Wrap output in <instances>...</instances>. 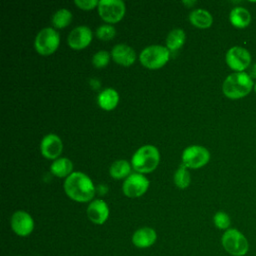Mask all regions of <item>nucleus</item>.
<instances>
[{
  "mask_svg": "<svg viewBox=\"0 0 256 256\" xmlns=\"http://www.w3.org/2000/svg\"><path fill=\"white\" fill-rule=\"evenodd\" d=\"M64 191L73 201L91 202L95 196V186L88 175L83 172H73L64 181Z\"/></svg>",
  "mask_w": 256,
  "mask_h": 256,
  "instance_id": "1",
  "label": "nucleus"
},
{
  "mask_svg": "<svg viewBox=\"0 0 256 256\" xmlns=\"http://www.w3.org/2000/svg\"><path fill=\"white\" fill-rule=\"evenodd\" d=\"M254 87L252 78L246 72H234L228 75L222 85L223 94L229 99H241Z\"/></svg>",
  "mask_w": 256,
  "mask_h": 256,
  "instance_id": "2",
  "label": "nucleus"
},
{
  "mask_svg": "<svg viewBox=\"0 0 256 256\" xmlns=\"http://www.w3.org/2000/svg\"><path fill=\"white\" fill-rule=\"evenodd\" d=\"M160 162V153L157 147L153 145H144L138 148L132 158V168L140 174H146L154 171Z\"/></svg>",
  "mask_w": 256,
  "mask_h": 256,
  "instance_id": "3",
  "label": "nucleus"
},
{
  "mask_svg": "<svg viewBox=\"0 0 256 256\" xmlns=\"http://www.w3.org/2000/svg\"><path fill=\"white\" fill-rule=\"evenodd\" d=\"M170 51L166 46L150 45L144 48L140 55V63L148 69H159L163 67L169 60Z\"/></svg>",
  "mask_w": 256,
  "mask_h": 256,
  "instance_id": "4",
  "label": "nucleus"
},
{
  "mask_svg": "<svg viewBox=\"0 0 256 256\" xmlns=\"http://www.w3.org/2000/svg\"><path fill=\"white\" fill-rule=\"evenodd\" d=\"M221 244L225 251L232 256H244L249 250L247 238L235 228H229L223 233Z\"/></svg>",
  "mask_w": 256,
  "mask_h": 256,
  "instance_id": "5",
  "label": "nucleus"
},
{
  "mask_svg": "<svg viewBox=\"0 0 256 256\" xmlns=\"http://www.w3.org/2000/svg\"><path fill=\"white\" fill-rule=\"evenodd\" d=\"M60 36L59 33L51 27L43 28L35 37L34 47L38 54L42 56H49L53 54L59 47Z\"/></svg>",
  "mask_w": 256,
  "mask_h": 256,
  "instance_id": "6",
  "label": "nucleus"
},
{
  "mask_svg": "<svg viewBox=\"0 0 256 256\" xmlns=\"http://www.w3.org/2000/svg\"><path fill=\"white\" fill-rule=\"evenodd\" d=\"M181 159L182 164L187 168L199 169L209 162L210 152L203 146L192 145L183 150Z\"/></svg>",
  "mask_w": 256,
  "mask_h": 256,
  "instance_id": "7",
  "label": "nucleus"
},
{
  "mask_svg": "<svg viewBox=\"0 0 256 256\" xmlns=\"http://www.w3.org/2000/svg\"><path fill=\"white\" fill-rule=\"evenodd\" d=\"M97 8L101 19L109 24L122 20L126 10L125 3L121 0H101Z\"/></svg>",
  "mask_w": 256,
  "mask_h": 256,
  "instance_id": "8",
  "label": "nucleus"
},
{
  "mask_svg": "<svg viewBox=\"0 0 256 256\" xmlns=\"http://www.w3.org/2000/svg\"><path fill=\"white\" fill-rule=\"evenodd\" d=\"M149 180L140 173H131L123 182L122 191L129 198H137L146 193L149 188Z\"/></svg>",
  "mask_w": 256,
  "mask_h": 256,
  "instance_id": "9",
  "label": "nucleus"
},
{
  "mask_svg": "<svg viewBox=\"0 0 256 256\" xmlns=\"http://www.w3.org/2000/svg\"><path fill=\"white\" fill-rule=\"evenodd\" d=\"M228 67L235 72H244L251 64V55L249 51L241 46L231 47L225 56Z\"/></svg>",
  "mask_w": 256,
  "mask_h": 256,
  "instance_id": "10",
  "label": "nucleus"
},
{
  "mask_svg": "<svg viewBox=\"0 0 256 256\" xmlns=\"http://www.w3.org/2000/svg\"><path fill=\"white\" fill-rule=\"evenodd\" d=\"M10 225L13 232L20 237H26L34 230V220L32 216L23 210H18L12 214Z\"/></svg>",
  "mask_w": 256,
  "mask_h": 256,
  "instance_id": "11",
  "label": "nucleus"
},
{
  "mask_svg": "<svg viewBox=\"0 0 256 256\" xmlns=\"http://www.w3.org/2000/svg\"><path fill=\"white\" fill-rule=\"evenodd\" d=\"M93 34L88 26L81 25L75 27L68 35L67 42L73 50L85 49L92 41Z\"/></svg>",
  "mask_w": 256,
  "mask_h": 256,
  "instance_id": "12",
  "label": "nucleus"
},
{
  "mask_svg": "<svg viewBox=\"0 0 256 256\" xmlns=\"http://www.w3.org/2000/svg\"><path fill=\"white\" fill-rule=\"evenodd\" d=\"M63 150V143L60 137L56 134L50 133L43 137L40 143V152L42 156L49 160H56L59 158Z\"/></svg>",
  "mask_w": 256,
  "mask_h": 256,
  "instance_id": "13",
  "label": "nucleus"
},
{
  "mask_svg": "<svg viewBox=\"0 0 256 256\" xmlns=\"http://www.w3.org/2000/svg\"><path fill=\"white\" fill-rule=\"evenodd\" d=\"M86 213L88 219L92 223L96 225H102L107 221L109 217V207L104 200L95 199L89 203Z\"/></svg>",
  "mask_w": 256,
  "mask_h": 256,
  "instance_id": "14",
  "label": "nucleus"
},
{
  "mask_svg": "<svg viewBox=\"0 0 256 256\" xmlns=\"http://www.w3.org/2000/svg\"><path fill=\"white\" fill-rule=\"evenodd\" d=\"M113 61L121 66L129 67L136 61V52L127 44H117L111 51Z\"/></svg>",
  "mask_w": 256,
  "mask_h": 256,
  "instance_id": "15",
  "label": "nucleus"
},
{
  "mask_svg": "<svg viewBox=\"0 0 256 256\" xmlns=\"http://www.w3.org/2000/svg\"><path fill=\"white\" fill-rule=\"evenodd\" d=\"M157 239L156 231L150 227H141L137 229L132 235V243L137 248H149Z\"/></svg>",
  "mask_w": 256,
  "mask_h": 256,
  "instance_id": "16",
  "label": "nucleus"
},
{
  "mask_svg": "<svg viewBox=\"0 0 256 256\" xmlns=\"http://www.w3.org/2000/svg\"><path fill=\"white\" fill-rule=\"evenodd\" d=\"M97 102L100 108L105 111H111L116 108L119 102V94L113 88H106L101 91L97 97Z\"/></svg>",
  "mask_w": 256,
  "mask_h": 256,
  "instance_id": "17",
  "label": "nucleus"
},
{
  "mask_svg": "<svg viewBox=\"0 0 256 256\" xmlns=\"http://www.w3.org/2000/svg\"><path fill=\"white\" fill-rule=\"evenodd\" d=\"M73 163L67 157H60L54 160L50 166L51 173L58 178H67L70 174H72Z\"/></svg>",
  "mask_w": 256,
  "mask_h": 256,
  "instance_id": "18",
  "label": "nucleus"
},
{
  "mask_svg": "<svg viewBox=\"0 0 256 256\" xmlns=\"http://www.w3.org/2000/svg\"><path fill=\"white\" fill-rule=\"evenodd\" d=\"M229 21L234 27L243 29L251 23V14L243 7H235L229 14Z\"/></svg>",
  "mask_w": 256,
  "mask_h": 256,
  "instance_id": "19",
  "label": "nucleus"
},
{
  "mask_svg": "<svg viewBox=\"0 0 256 256\" xmlns=\"http://www.w3.org/2000/svg\"><path fill=\"white\" fill-rule=\"evenodd\" d=\"M190 23L200 29L209 28L213 23L212 15L205 9H195L189 14Z\"/></svg>",
  "mask_w": 256,
  "mask_h": 256,
  "instance_id": "20",
  "label": "nucleus"
},
{
  "mask_svg": "<svg viewBox=\"0 0 256 256\" xmlns=\"http://www.w3.org/2000/svg\"><path fill=\"white\" fill-rule=\"evenodd\" d=\"M131 167L132 166L127 160H116L111 164L109 168V174L112 178L117 180L126 179L131 174Z\"/></svg>",
  "mask_w": 256,
  "mask_h": 256,
  "instance_id": "21",
  "label": "nucleus"
},
{
  "mask_svg": "<svg viewBox=\"0 0 256 256\" xmlns=\"http://www.w3.org/2000/svg\"><path fill=\"white\" fill-rule=\"evenodd\" d=\"M186 40V34L183 29L175 28L171 30L166 37V47L169 51H176L180 49Z\"/></svg>",
  "mask_w": 256,
  "mask_h": 256,
  "instance_id": "22",
  "label": "nucleus"
},
{
  "mask_svg": "<svg viewBox=\"0 0 256 256\" xmlns=\"http://www.w3.org/2000/svg\"><path fill=\"white\" fill-rule=\"evenodd\" d=\"M72 18H73V15H72L71 11L68 9L62 8V9L57 10L53 14L51 22H52L53 27H55L57 29H62V28L67 27L71 23Z\"/></svg>",
  "mask_w": 256,
  "mask_h": 256,
  "instance_id": "23",
  "label": "nucleus"
},
{
  "mask_svg": "<svg viewBox=\"0 0 256 256\" xmlns=\"http://www.w3.org/2000/svg\"><path fill=\"white\" fill-rule=\"evenodd\" d=\"M173 181H174V184L180 189H185L190 185L191 176L186 166L181 164L178 167V169L174 173Z\"/></svg>",
  "mask_w": 256,
  "mask_h": 256,
  "instance_id": "24",
  "label": "nucleus"
},
{
  "mask_svg": "<svg viewBox=\"0 0 256 256\" xmlns=\"http://www.w3.org/2000/svg\"><path fill=\"white\" fill-rule=\"evenodd\" d=\"M116 35V29L111 24H103L96 29V36L99 40L109 41Z\"/></svg>",
  "mask_w": 256,
  "mask_h": 256,
  "instance_id": "25",
  "label": "nucleus"
},
{
  "mask_svg": "<svg viewBox=\"0 0 256 256\" xmlns=\"http://www.w3.org/2000/svg\"><path fill=\"white\" fill-rule=\"evenodd\" d=\"M213 223L218 229L226 231L230 227L231 220L227 213H225L223 211H218L213 216Z\"/></svg>",
  "mask_w": 256,
  "mask_h": 256,
  "instance_id": "26",
  "label": "nucleus"
},
{
  "mask_svg": "<svg viewBox=\"0 0 256 256\" xmlns=\"http://www.w3.org/2000/svg\"><path fill=\"white\" fill-rule=\"evenodd\" d=\"M111 58V54L107 51L100 50L96 52L92 57V64L95 68H104L109 64Z\"/></svg>",
  "mask_w": 256,
  "mask_h": 256,
  "instance_id": "27",
  "label": "nucleus"
},
{
  "mask_svg": "<svg viewBox=\"0 0 256 256\" xmlns=\"http://www.w3.org/2000/svg\"><path fill=\"white\" fill-rule=\"evenodd\" d=\"M74 4L81 10L89 11L98 7L99 1L97 0H75Z\"/></svg>",
  "mask_w": 256,
  "mask_h": 256,
  "instance_id": "28",
  "label": "nucleus"
},
{
  "mask_svg": "<svg viewBox=\"0 0 256 256\" xmlns=\"http://www.w3.org/2000/svg\"><path fill=\"white\" fill-rule=\"evenodd\" d=\"M248 75H249L252 79H256V63L253 64L252 67L249 69Z\"/></svg>",
  "mask_w": 256,
  "mask_h": 256,
  "instance_id": "29",
  "label": "nucleus"
},
{
  "mask_svg": "<svg viewBox=\"0 0 256 256\" xmlns=\"http://www.w3.org/2000/svg\"><path fill=\"white\" fill-rule=\"evenodd\" d=\"M182 3H183L184 5H186V6L190 7V6H193V5H195V4H196V1H183Z\"/></svg>",
  "mask_w": 256,
  "mask_h": 256,
  "instance_id": "30",
  "label": "nucleus"
},
{
  "mask_svg": "<svg viewBox=\"0 0 256 256\" xmlns=\"http://www.w3.org/2000/svg\"><path fill=\"white\" fill-rule=\"evenodd\" d=\"M254 91H255V93H256V83L254 84Z\"/></svg>",
  "mask_w": 256,
  "mask_h": 256,
  "instance_id": "31",
  "label": "nucleus"
}]
</instances>
